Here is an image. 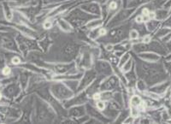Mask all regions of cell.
<instances>
[{
	"mask_svg": "<svg viewBox=\"0 0 171 124\" xmlns=\"http://www.w3.org/2000/svg\"><path fill=\"white\" fill-rule=\"evenodd\" d=\"M51 93L53 94V96L59 100L69 99L74 96L73 91L69 89L65 84H62V83L52 84L51 87Z\"/></svg>",
	"mask_w": 171,
	"mask_h": 124,
	"instance_id": "obj_1",
	"label": "cell"
},
{
	"mask_svg": "<svg viewBox=\"0 0 171 124\" xmlns=\"http://www.w3.org/2000/svg\"><path fill=\"white\" fill-rule=\"evenodd\" d=\"M127 30H128L127 26V28L126 26H123L117 28L111 29L108 33V39L110 40V42H113V43L121 42L127 37Z\"/></svg>",
	"mask_w": 171,
	"mask_h": 124,
	"instance_id": "obj_2",
	"label": "cell"
},
{
	"mask_svg": "<svg viewBox=\"0 0 171 124\" xmlns=\"http://www.w3.org/2000/svg\"><path fill=\"white\" fill-rule=\"evenodd\" d=\"M133 12H134L133 8L125 9V10L119 11L109 21V22L108 23V27L112 28V27H115V26H117V25L121 24L122 22H123L124 21H126L129 16H131Z\"/></svg>",
	"mask_w": 171,
	"mask_h": 124,
	"instance_id": "obj_3",
	"label": "cell"
},
{
	"mask_svg": "<svg viewBox=\"0 0 171 124\" xmlns=\"http://www.w3.org/2000/svg\"><path fill=\"white\" fill-rule=\"evenodd\" d=\"M97 76V74H96V71L95 70H87L85 75L83 76V77L81 79L80 82L79 83V87L77 88V92H80L82 91L84 88H86L87 87H88Z\"/></svg>",
	"mask_w": 171,
	"mask_h": 124,
	"instance_id": "obj_4",
	"label": "cell"
},
{
	"mask_svg": "<svg viewBox=\"0 0 171 124\" xmlns=\"http://www.w3.org/2000/svg\"><path fill=\"white\" fill-rule=\"evenodd\" d=\"M120 87V80L115 76H109L107 80L103 81V83L100 85V89L102 91H111L116 88H119Z\"/></svg>",
	"mask_w": 171,
	"mask_h": 124,
	"instance_id": "obj_5",
	"label": "cell"
},
{
	"mask_svg": "<svg viewBox=\"0 0 171 124\" xmlns=\"http://www.w3.org/2000/svg\"><path fill=\"white\" fill-rule=\"evenodd\" d=\"M80 9L86 12L91 13L92 15H94V16H97L98 17L101 16V7H100L99 3L93 2V1L81 4Z\"/></svg>",
	"mask_w": 171,
	"mask_h": 124,
	"instance_id": "obj_6",
	"label": "cell"
},
{
	"mask_svg": "<svg viewBox=\"0 0 171 124\" xmlns=\"http://www.w3.org/2000/svg\"><path fill=\"white\" fill-rule=\"evenodd\" d=\"M95 69H96V71L98 74H100L101 76H111V74L113 72L109 63L106 62V61H98V62H97Z\"/></svg>",
	"mask_w": 171,
	"mask_h": 124,
	"instance_id": "obj_7",
	"label": "cell"
},
{
	"mask_svg": "<svg viewBox=\"0 0 171 124\" xmlns=\"http://www.w3.org/2000/svg\"><path fill=\"white\" fill-rule=\"evenodd\" d=\"M87 95L86 92H82L79 95L75 96V98L67 101V103L64 105L66 107H70V106H73V105H82L84 103H87Z\"/></svg>",
	"mask_w": 171,
	"mask_h": 124,
	"instance_id": "obj_8",
	"label": "cell"
},
{
	"mask_svg": "<svg viewBox=\"0 0 171 124\" xmlns=\"http://www.w3.org/2000/svg\"><path fill=\"white\" fill-rule=\"evenodd\" d=\"M86 107L83 105H76L69 110V116L73 117H82L86 114Z\"/></svg>",
	"mask_w": 171,
	"mask_h": 124,
	"instance_id": "obj_9",
	"label": "cell"
},
{
	"mask_svg": "<svg viewBox=\"0 0 171 124\" xmlns=\"http://www.w3.org/2000/svg\"><path fill=\"white\" fill-rule=\"evenodd\" d=\"M86 111L88 113L89 116H93V117L98 119V120H100V121H102V122L107 121V118H105V117L99 112V110H97L96 109L93 108V107H92V106H90L89 105H87L86 106Z\"/></svg>",
	"mask_w": 171,
	"mask_h": 124,
	"instance_id": "obj_10",
	"label": "cell"
},
{
	"mask_svg": "<svg viewBox=\"0 0 171 124\" xmlns=\"http://www.w3.org/2000/svg\"><path fill=\"white\" fill-rule=\"evenodd\" d=\"M104 23V20L103 19H99V18H95L93 20H90L88 22H87L86 24V28L88 29H94V28H100Z\"/></svg>",
	"mask_w": 171,
	"mask_h": 124,
	"instance_id": "obj_11",
	"label": "cell"
},
{
	"mask_svg": "<svg viewBox=\"0 0 171 124\" xmlns=\"http://www.w3.org/2000/svg\"><path fill=\"white\" fill-rule=\"evenodd\" d=\"M57 25L64 32H71L73 30L72 25L67 20H64V19H59V20H57Z\"/></svg>",
	"mask_w": 171,
	"mask_h": 124,
	"instance_id": "obj_12",
	"label": "cell"
},
{
	"mask_svg": "<svg viewBox=\"0 0 171 124\" xmlns=\"http://www.w3.org/2000/svg\"><path fill=\"white\" fill-rule=\"evenodd\" d=\"M64 84L72 91H77L78 87H79V81L76 79H69L64 81Z\"/></svg>",
	"mask_w": 171,
	"mask_h": 124,
	"instance_id": "obj_13",
	"label": "cell"
},
{
	"mask_svg": "<svg viewBox=\"0 0 171 124\" xmlns=\"http://www.w3.org/2000/svg\"><path fill=\"white\" fill-rule=\"evenodd\" d=\"M152 0H130L128 3H127V8H136L140 5H142L144 3H149L151 2Z\"/></svg>",
	"mask_w": 171,
	"mask_h": 124,
	"instance_id": "obj_14",
	"label": "cell"
},
{
	"mask_svg": "<svg viewBox=\"0 0 171 124\" xmlns=\"http://www.w3.org/2000/svg\"><path fill=\"white\" fill-rule=\"evenodd\" d=\"M159 25V21L157 20H154V19H152V20H149L146 21V28L149 30V31H153L154 29H156Z\"/></svg>",
	"mask_w": 171,
	"mask_h": 124,
	"instance_id": "obj_15",
	"label": "cell"
},
{
	"mask_svg": "<svg viewBox=\"0 0 171 124\" xmlns=\"http://www.w3.org/2000/svg\"><path fill=\"white\" fill-rule=\"evenodd\" d=\"M155 18L159 21V20L165 19L168 16V15H169V12H168L167 10H158L155 11Z\"/></svg>",
	"mask_w": 171,
	"mask_h": 124,
	"instance_id": "obj_16",
	"label": "cell"
},
{
	"mask_svg": "<svg viewBox=\"0 0 171 124\" xmlns=\"http://www.w3.org/2000/svg\"><path fill=\"white\" fill-rule=\"evenodd\" d=\"M130 103H131V105L134 108H137V107H140V105H142V100L140 98V97L137 96V95H134L132 97L131 100H130Z\"/></svg>",
	"mask_w": 171,
	"mask_h": 124,
	"instance_id": "obj_17",
	"label": "cell"
},
{
	"mask_svg": "<svg viewBox=\"0 0 171 124\" xmlns=\"http://www.w3.org/2000/svg\"><path fill=\"white\" fill-rule=\"evenodd\" d=\"M140 57L147 61H154L158 59V57L155 54H141L140 55Z\"/></svg>",
	"mask_w": 171,
	"mask_h": 124,
	"instance_id": "obj_18",
	"label": "cell"
},
{
	"mask_svg": "<svg viewBox=\"0 0 171 124\" xmlns=\"http://www.w3.org/2000/svg\"><path fill=\"white\" fill-rule=\"evenodd\" d=\"M130 59V54L127 52V53H124L121 56V58L119 59V62H118V67L121 68L125 62H127L128 60Z\"/></svg>",
	"mask_w": 171,
	"mask_h": 124,
	"instance_id": "obj_19",
	"label": "cell"
},
{
	"mask_svg": "<svg viewBox=\"0 0 171 124\" xmlns=\"http://www.w3.org/2000/svg\"><path fill=\"white\" fill-rule=\"evenodd\" d=\"M132 67H133V60L129 59L127 62H125L124 64L122 66V70H123V72L127 73V72H128L132 69Z\"/></svg>",
	"mask_w": 171,
	"mask_h": 124,
	"instance_id": "obj_20",
	"label": "cell"
},
{
	"mask_svg": "<svg viewBox=\"0 0 171 124\" xmlns=\"http://www.w3.org/2000/svg\"><path fill=\"white\" fill-rule=\"evenodd\" d=\"M112 98H113V99H114V101H115V102H116L118 105H123V98L122 94H121L120 93H118V92L113 93V95H112Z\"/></svg>",
	"mask_w": 171,
	"mask_h": 124,
	"instance_id": "obj_21",
	"label": "cell"
},
{
	"mask_svg": "<svg viewBox=\"0 0 171 124\" xmlns=\"http://www.w3.org/2000/svg\"><path fill=\"white\" fill-rule=\"evenodd\" d=\"M3 5H4V7H3V10H4L5 16H6L7 20H10V19H11V17H12V14H11L10 9V6L8 5V3H4Z\"/></svg>",
	"mask_w": 171,
	"mask_h": 124,
	"instance_id": "obj_22",
	"label": "cell"
},
{
	"mask_svg": "<svg viewBox=\"0 0 171 124\" xmlns=\"http://www.w3.org/2000/svg\"><path fill=\"white\" fill-rule=\"evenodd\" d=\"M129 37H130V39H133V40H134V39H137L138 38H139V33L138 31L136 30V29H132L131 31L129 32Z\"/></svg>",
	"mask_w": 171,
	"mask_h": 124,
	"instance_id": "obj_23",
	"label": "cell"
},
{
	"mask_svg": "<svg viewBox=\"0 0 171 124\" xmlns=\"http://www.w3.org/2000/svg\"><path fill=\"white\" fill-rule=\"evenodd\" d=\"M145 87H146V84H145V82H144L142 80H140L137 82V88L140 90V92L145 91Z\"/></svg>",
	"mask_w": 171,
	"mask_h": 124,
	"instance_id": "obj_24",
	"label": "cell"
},
{
	"mask_svg": "<svg viewBox=\"0 0 171 124\" xmlns=\"http://www.w3.org/2000/svg\"><path fill=\"white\" fill-rule=\"evenodd\" d=\"M105 107H106V104L104 102V101H99L98 100L97 102V108L98 110L100 111H104L105 109Z\"/></svg>",
	"mask_w": 171,
	"mask_h": 124,
	"instance_id": "obj_25",
	"label": "cell"
},
{
	"mask_svg": "<svg viewBox=\"0 0 171 124\" xmlns=\"http://www.w3.org/2000/svg\"><path fill=\"white\" fill-rule=\"evenodd\" d=\"M167 0H154L153 2V6L155 8H159L163 3H164Z\"/></svg>",
	"mask_w": 171,
	"mask_h": 124,
	"instance_id": "obj_26",
	"label": "cell"
},
{
	"mask_svg": "<svg viewBox=\"0 0 171 124\" xmlns=\"http://www.w3.org/2000/svg\"><path fill=\"white\" fill-rule=\"evenodd\" d=\"M168 33H169V30L168 29H166V28H163V29H161V30H159V32L157 33V36H163V35H166V34H168Z\"/></svg>",
	"mask_w": 171,
	"mask_h": 124,
	"instance_id": "obj_27",
	"label": "cell"
},
{
	"mask_svg": "<svg viewBox=\"0 0 171 124\" xmlns=\"http://www.w3.org/2000/svg\"><path fill=\"white\" fill-rule=\"evenodd\" d=\"M44 28H46V29H50V28H52V23H51V21H45L44 22Z\"/></svg>",
	"mask_w": 171,
	"mask_h": 124,
	"instance_id": "obj_28",
	"label": "cell"
},
{
	"mask_svg": "<svg viewBox=\"0 0 171 124\" xmlns=\"http://www.w3.org/2000/svg\"><path fill=\"white\" fill-rule=\"evenodd\" d=\"M10 72H11V69L9 67H5L3 69V75H4V76H9L10 74Z\"/></svg>",
	"mask_w": 171,
	"mask_h": 124,
	"instance_id": "obj_29",
	"label": "cell"
},
{
	"mask_svg": "<svg viewBox=\"0 0 171 124\" xmlns=\"http://www.w3.org/2000/svg\"><path fill=\"white\" fill-rule=\"evenodd\" d=\"M151 36L150 35H148V34H146L144 38H143V39H142V41L144 42V43H145V44H147V43H149L150 41H151Z\"/></svg>",
	"mask_w": 171,
	"mask_h": 124,
	"instance_id": "obj_30",
	"label": "cell"
},
{
	"mask_svg": "<svg viewBox=\"0 0 171 124\" xmlns=\"http://www.w3.org/2000/svg\"><path fill=\"white\" fill-rule=\"evenodd\" d=\"M93 98L94 100H99L101 98V93H94L93 95Z\"/></svg>",
	"mask_w": 171,
	"mask_h": 124,
	"instance_id": "obj_31",
	"label": "cell"
},
{
	"mask_svg": "<svg viewBox=\"0 0 171 124\" xmlns=\"http://www.w3.org/2000/svg\"><path fill=\"white\" fill-rule=\"evenodd\" d=\"M105 49H106L107 51H113V50H114V46H113V44H111V43L107 44V45L105 46Z\"/></svg>",
	"mask_w": 171,
	"mask_h": 124,
	"instance_id": "obj_32",
	"label": "cell"
},
{
	"mask_svg": "<svg viewBox=\"0 0 171 124\" xmlns=\"http://www.w3.org/2000/svg\"><path fill=\"white\" fill-rule=\"evenodd\" d=\"M135 22L136 23H142L143 22V16L141 15V16H136V18H135Z\"/></svg>",
	"mask_w": 171,
	"mask_h": 124,
	"instance_id": "obj_33",
	"label": "cell"
},
{
	"mask_svg": "<svg viewBox=\"0 0 171 124\" xmlns=\"http://www.w3.org/2000/svg\"><path fill=\"white\" fill-rule=\"evenodd\" d=\"M11 62H12V63H14V64H19L21 61H20V58H19V57H14L11 59Z\"/></svg>",
	"mask_w": 171,
	"mask_h": 124,
	"instance_id": "obj_34",
	"label": "cell"
},
{
	"mask_svg": "<svg viewBox=\"0 0 171 124\" xmlns=\"http://www.w3.org/2000/svg\"><path fill=\"white\" fill-rule=\"evenodd\" d=\"M93 2H96V3H98L99 4H105L108 0H93Z\"/></svg>",
	"mask_w": 171,
	"mask_h": 124,
	"instance_id": "obj_35",
	"label": "cell"
},
{
	"mask_svg": "<svg viewBox=\"0 0 171 124\" xmlns=\"http://www.w3.org/2000/svg\"><path fill=\"white\" fill-rule=\"evenodd\" d=\"M165 24L167 25V26H169V27H170L171 26V17L169 19V20H167V21L165 22Z\"/></svg>",
	"mask_w": 171,
	"mask_h": 124,
	"instance_id": "obj_36",
	"label": "cell"
},
{
	"mask_svg": "<svg viewBox=\"0 0 171 124\" xmlns=\"http://www.w3.org/2000/svg\"><path fill=\"white\" fill-rule=\"evenodd\" d=\"M1 98H2V96H1V94H0V99H1Z\"/></svg>",
	"mask_w": 171,
	"mask_h": 124,
	"instance_id": "obj_37",
	"label": "cell"
},
{
	"mask_svg": "<svg viewBox=\"0 0 171 124\" xmlns=\"http://www.w3.org/2000/svg\"><path fill=\"white\" fill-rule=\"evenodd\" d=\"M57 1H63V0H57Z\"/></svg>",
	"mask_w": 171,
	"mask_h": 124,
	"instance_id": "obj_38",
	"label": "cell"
}]
</instances>
